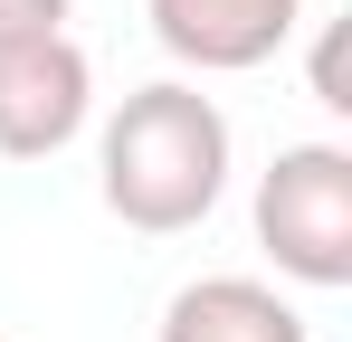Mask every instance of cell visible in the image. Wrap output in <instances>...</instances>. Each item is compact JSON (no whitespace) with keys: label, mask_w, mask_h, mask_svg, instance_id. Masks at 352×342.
I'll use <instances>...</instances> for the list:
<instances>
[{"label":"cell","mask_w":352,"mask_h":342,"mask_svg":"<svg viewBox=\"0 0 352 342\" xmlns=\"http://www.w3.org/2000/svg\"><path fill=\"white\" fill-rule=\"evenodd\" d=\"M96 190L124 228L143 238H181L219 209L229 190V114L210 105L190 76H162V86H133L96 143Z\"/></svg>","instance_id":"obj_1"},{"label":"cell","mask_w":352,"mask_h":342,"mask_svg":"<svg viewBox=\"0 0 352 342\" xmlns=\"http://www.w3.org/2000/svg\"><path fill=\"white\" fill-rule=\"evenodd\" d=\"M257 247L295 285H352V152L343 143H286L257 171Z\"/></svg>","instance_id":"obj_2"},{"label":"cell","mask_w":352,"mask_h":342,"mask_svg":"<svg viewBox=\"0 0 352 342\" xmlns=\"http://www.w3.org/2000/svg\"><path fill=\"white\" fill-rule=\"evenodd\" d=\"M96 114V67L86 48L48 29V38H0V152L10 162H48L86 133Z\"/></svg>","instance_id":"obj_3"},{"label":"cell","mask_w":352,"mask_h":342,"mask_svg":"<svg viewBox=\"0 0 352 342\" xmlns=\"http://www.w3.org/2000/svg\"><path fill=\"white\" fill-rule=\"evenodd\" d=\"M143 19H153V38H162L181 67L248 76V67H267V57L295 38L305 0H143Z\"/></svg>","instance_id":"obj_4"},{"label":"cell","mask_w":352,"mask_h":342,"mask_svg":"<svg viewBox=\"0 0 352 342\" xmlns=\"http://www.w3.org/2000/svg\"><path fill=\"white\" fill-rule=\"evenodd\" d=\"M162 342H314L276 285L257 276H200L162 304Z\"/></svg>","instance_id":"obj_5"},{"label":"cell","mask_w":352,"mask_h":342,"mask_svg":"<svg viewBox=\"0 0 352 342\" xmlns=\"http://www.w3.org/2000/svg\"><path fill=\"white\" fill-rule=\"evenodd\" d=\"M67 29V0H0V38H48Z\"/></svg>","instance_id":"obj_6"},{"label":"cell","mask_w":352,"mask_h":342,"mask_svg":"<svg viewBox=\"0 0 352 342\" xmlns=\"http://www.w3.org/2000/svg\"><path fill=\"white\" fill-rule=\"evenodd\" d=\"M314 95H324L333 114L352 105V95H343V38H333V29H324V48H314Z\"/></svg>","instance_id":"obj_7"}]
</instances>
